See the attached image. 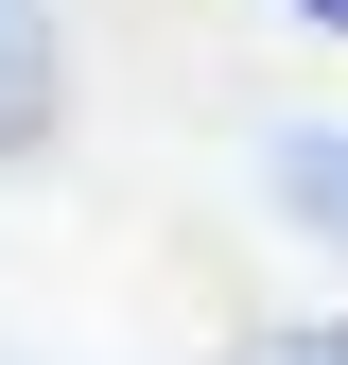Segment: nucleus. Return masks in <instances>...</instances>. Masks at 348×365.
Masks as SVG:
<instances>
[{"label": "nucleus", "instance_id": "f257e3e1", "mask_svg": "<svg viewBox=\"0 0 348 365\" xmlns=\"http://www.w3.org/2000/svg\"><path fill=\"white\" fill-rule=\"evenodd\" d=\"M261 192L314 226V244H348V122H279L261 140Z\"/></svg>", "mask_w": 348, "mask_h": 365}, {"label": "nucleus", "instance_id": "7ed1b4c3", "mask_svg": "<svg viewBox=\"0 0 348 365\" xmlns=\"http://www.w3.org/2000/svg\"><path fill=\"white\" fill-rule=\"evenodd\" d=\"M227 365H348V313H314V331H261V348H227Z\"/></svg>", "mask_w": 348, "mask_h": 365}, {"label": "nucleus", "instance_id": "20e7f679", "mask_svg": "<svg viewBox=\"0 0 348 365\" xmlns=\"http://www.w3.org/2000/svg\"><path fill=\"white\" fill-rule=\"evenodd\" d=\"M279 18H296V35H348V0H279Z\"/></svg>", "mask_w": 348, "mask_h": 365}, {"label": "nucleus", "instance_id": "f03ea898", "mask_svg": "<svg viewBox=\"0 0 348 365\" xmlns=\"http://www.w3.org/2000/svg\"><path fill=\"white\" fill-rule=\"evenodd\" d=\"M35 140H53V18L0 0V157H35Z\"/></svg>", "mask_w": 348, "mask_h": 365}]
</instances>
